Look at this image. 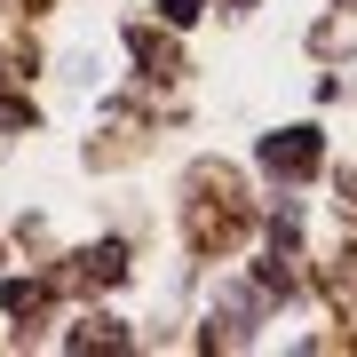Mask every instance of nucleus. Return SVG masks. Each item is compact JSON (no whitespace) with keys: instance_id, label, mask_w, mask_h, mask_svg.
Segmentation results:
<instances>
[{"instance_id":"f257e3e1","label":"nucleus","mask_w":357,"mask_h":357,"mask_svg":"<svg viewBox=\"0 0 357 357\" xmlns=\"http://www.w3.org/2000/svg\"><path fill=\"white\" fill-rule=\"evenodd\" d=\"M262 167H270V175H286V183H302L310 167H318V128H286V135H270V143H262Z\"/></svg>"},{"instance_id":"7ed1b4c3","label":"nucleus","mask_w":357,"mask_h":357,"mask_svg":"<svg viewBox=\"0 0 357 357\" xmlns=\"http://www.w3.org/2000/svg\"><path fill=\"white\" fill-rule=\"evenodd\" d=\"M199 8H206V0H159V16H167V24H191Z\"/></svg>"},{"instance_id":"f03ea898","label":"nucleus","mask_w":357,"mask_h":357,"mask_svg":"<svg viewBox=\"0 0 357 357\" xmlns=\"http://www.w3.org/2000/svg\"><path fill=\"white\" fill-rule=\"evenodd\" d=\"M8 310H16V318H40V310H48V294H40V286H24V278H16V286H8Z\"/></svg>"}]
</instances>
